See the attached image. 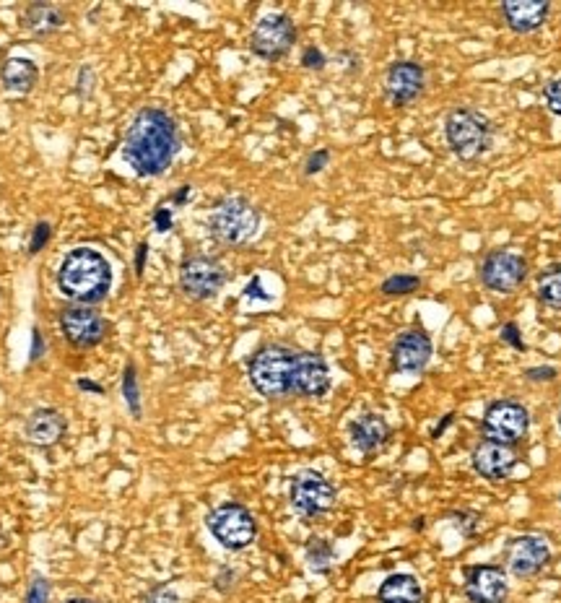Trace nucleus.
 Returning a JSON list of instances; mask_svg holds the SVG:
<instances>
[{
  "label": "nucleus",
  "instance_id": "nucleus-1",
  "mask_svg": "<svg viewBox=\"0 0 561 603\" xmlns=\"http://www.w3.org/2000/svg\"><path fill=\"white\" fill-rule=\"evenodd\" d=\"M180 151V128L175 117L162 107H143L128 133H125L123 156L141 177L164 175Z\"/></svg>",
  "mask_w": 561,
  "mask_h": 603
},
{
  "label": "nucleus",
  "instance_id": "nucleus-2",
  "mask_svg": "<svg viewBox=\"0 0 561 603\" xmlns=\"http://www.w3.org/2000/svg\"><path fill=\"white\" fill-rule=\"evenodd\" d=\"M58 289L76 305H99L112 289V268L94 247H76L58 268Z\"/></svg>",
  "mask_w": 561,
  "mask_h": 603
},
{
  "label": "nucleus",
  "instance_id": "nucleus-3",
  "mask_svg": "<svg viewBox=\"0 0 561 603\" xmlns=\"http://www.w3.org/2000/svg\"><path fill=\"white\" fill-rule=\"evenodd\" d=\"M299 351L289 349L284 344H265L260 346L247 362V375H250L252 388L268 401L291 396V383H294V367H297Z\"/></svg>",
  "mask_w": 561,
  "mask_h": 603
},
{
  "label": "nucleus",
  "instance_id": "nucleus-4",
  "mask_svg": "<svg viewBox=\"0 0 561 603\" xmlns=\"http://www.w3.org/2000/svg\"><path fill=\"white\" fill-rule=\"evenodd\" d=\"M447 146L460 162H478L491 151L494 143V125L481 110L473 107H455L445 117Z\"/></svg>",
  "mask_w": 561,
  "mask_h": 603
},
{
  "label": "nucleus",
  "instance_id": "nucleus-5",
  "mask_svg": "<svg viewBox=\"0 0 561 603\" xmlns=\"http://www.w3.org/2000/svg\"><path fill=\"white\" fill-rule=\"evenodd\" d=\"M208 229L221 245H247L260 229V211L247 201L245 195H229V198L216 203V208L211 211Z\"/></svg>",
  "mask_w": 561,
  "mask_h": 603
},
{
  "label": "nucleus",
  "instance_id": "nucleus-6",
  "mask_svg": "<svg viewBox=\"0 0 561 603\" xmlns=\"http://www.w3.org/2000/svg\"><path fill=\"white\" fill-rule=\"evenodd\" d=\"M206 526L213 539L229 552H242L258 536V523H255L250 510L239 502H224L216 510H211Z\"/></svg>",
  "mask_w": 561,
  "mask_h": 603
},
{
  "label": "nucleus",
  "instance_id": "nucleus-7",
  "mask_svg": "<svg viewBox=\"0 0 561 603\" xmlns=\"http://www.w3.org/2000/svg\"><path fill=\"white\" fill-rule=\"evenodd\" d=\"M481 429H484V440L515 448L528 437L530 414L520 401L502 398V401H494L486 409Z\"/></svg>",
  "mask_w": 561,
  "mask_h": 603
},
{
  "label": "nucleus",
  "instance_id": "nucleus-8",
  "mask_svg": "<svg viewBox=\"0 0 561 603\" xmlns=\"http://www.w3.org/2000/svg\"><path fill=\"white\" fill-rule=\"evenodd\" d=\"M478 276L489 292L512 294L528 279V260L510 247H499L484 255L478 266Z\"/></svg>",
  "mask_w": 561,
  "mask_h": 603
},
{
  "label": "nucleus",
  "instance_id": "nucleus-9",
  "mask_svg": "<svg viewBox=\"0 0 561 603\" xmlns=\"http://www.w3.org/2000/svg\"><path fill=\"white\" fill-rule=\"evenodd\" d=\"M226 271L211 255H187L180 266V292L193 302H208L224 289Z\"/></svg>",
  "mask_w": 561,
  "mask_h": 603
},
{
  "label": "nucleus",
  "instance_id": "nucleus-10",
  "mask_svg": "<svg viewBox=\"0 0 561 603\" xmlns=\"http://www.w3.org/2000/svg\"><path fill=\"white\" fill-rule=\"evenodd\" d=\"M297 42V26L286 13H268L250 34V50L268 63L284 60Z\"/></svg>",
  "mask_w": 561,
  "mask_h": 603
},
{
  "label": "nucleus",
  "instance_id": "nucleus-11",
  "mask_svg": "<svg viewBox=\"0 0 561 603\" xmlns=\"http://www.w3.org/2000/svg\"><path fill=\"white\" fill-rule=\"evenodd\" d=\"M289 502L302 518H320L336 505V487L317 471H299L291 479Z\"/></svg>",
  "mask_w": 561,
  "mask_h": 603
},
{
  "label": "nucleus",
  "instance_id": "nucleus-12",
  "mask_svg": "<svg viewBox=\"0 0 561 603\" xmlns=\"http://www.w3.org/2000/svg\"><path fill=\"white\" fill-rule=\"evenodd\" d=\"M60 331L73 349H94L104 341L110 325L89 305H68L60 312Z\"/></svg>",
  "mask_w": 561,
  "mask_h": 603
},
{
  "label": "nucleus",
  "instance_id": "nucleus-13",
  "mask_svg": "<svg viewBox=\"0 0 561 603\" xmlns=\"http://www.w3.org/2000/svg\"><path fill=\"white\" fill-rule=\"evenodd\" d=\"M504 559H507V567L515 578H536L538 572L551 562V546L543 536H530V533L528 536H515L507 544Z\"/></svg>",
  "mask_w": 561,
  "mask_h": 603
},
{
  "label": "nucleus",
  "instance_id": "nucleus-14",
  "mask_svg": "<svg viewBox=\"0 0 561 603\" xmlns=\"http://www.w3.org/2000/svg\"><path fill=\"white\" fill-rule=\"evenodd\" d=\"M426 89V68L416 60H398L385 73V97L393 107H408Z\"/></svg>",
  "mask_w": 561,
  "mask_h": 603
},
{
  "label": "nucleus",
  "instance_id": "nucleus-15",
  "mask_svg": "<svg viewBox=\"0 0 561 603\" xmlns=\"http://www.w3.org/2000/svg\"><path fill=\"white\" fill-rule=\"evenodd\" d=\"M434 344L424 328L403 331L393 344V370L403 375H419L432 362Z\"/></svg>",
  "mask_w": 561,
  "mask_h": 603
},
{
  "label": "nucleus",
  "instance_id": "nucleus-16",
  "mask_svg": "<svg viewBox=\"0 0 561 603\" xmlns=\"http://www.w3.org/2000/svg\"><path fill=\"white\" fill-rule=\"evenodd\" d=\"M465 596L471 603H504L510 596L507 572L499 565H476L465 570Z\"/></svg>",
  "mask_w": 561,
  "mask_h": 603
},
{
  "label": "nucleus",
  "instance_id": "nucleus-17",
  "mask_svg": "<svg viewBox=\"0 0 561 603\" xmlns=\"http://www.w3.org/2000/svg\"><path fill=\"white\" fill-rule=\"evenodd\" d=\"M328 390L330 367L323 354H317V351H299L297 367H294V383H291V396L323 398Z\"/></svg>",
  "mask_w": 561,
  "mask_h": 603
},
{
  "label": "nucleus",
  "instance_id": "nucleus-18",
  "mask_svg": "<svg viewBox=\"0 0 561 603\" xmlns=\"http://www.w3.org/2000/svg\"><path fill=\"white\" fill-rule=\"evenodd\" d=\"M471 466L481 479L507 481L517 466L515 448L499 445V442L481 440L471 453Z\"/></svg>",
  "mask_w": 561,
  "mask_h": 603
},
{
  "label": "nucleus",
  "instance_id": "nucleus-19",
  "mask_svg": "<svg viewBox=\"0 0 561 603\" xmlns=\"http://www.w3.org/2000/svg\"><path fill=\"white\" fill-rule=\"evenodd\" d=\"M504 24L515 34H533L549 21L551 3L546 0H504L499 6Z\"/></svg>",
  "mask_w": 561,
  "mask_h": 603
},
{
  "label": "nucleus",
  "instance_id": "nucleus-20",
  "mask_svg": "<svg viewBox=\"0 0 561 603\" xmlns=\"http://www.w3.org/2000/svg\"><path fill=\"white\" fill-rule=\"evenodd\" d=\"M349 437L354 442V448L364 455H372L377 450H382L393 437V429L385 422V416L380 414H362L356 416L354 422L349 424Z\"/></svg>",
  "mask_w": 561,
  "mask_h": 603
},
{
  "label": "nucleus",
  "instance_id": "nucleus-21",
  "mask_svg": "<svg viewBox=\"0 0 561 603\" xmlns=\"http://www.w3.org/2000/svg\"><path fill=\"white\" fill-rule=\"evenodd\" d=\"M65 432H68V422L55 409H37L26 419V437L37 448H50V445L63 440Z\"/></svg>",
  "mask_w": 561,
  "mask_h": 603
},
{
  "label": "nucleus",
  "instance_id": "nucleus-22",
  "mask_svg": "<svg viewBox=\"0 0 561 603\" xmlns=\"http://www.w3.org/2000/svg\"><path fill=\"white\" fill-rule=\"evenodd\" d=\"M0 81L11 94H29L39 81V68L29 58H8L0 65Z\"/></svg>",
  "mask_w": 561,
  "mask_h": 603
},
{
  "label": "nucleus",
  "instance_id": "nucleus-23",
  "mask_svg": "<svg viewBox=\"0 0 561 603\" xmlns=\"http://www.w3.org/2000/svg\"><path fill=\"white\" fill-rule=\"evenodd\" d=\"M377 598H380V603H421L424 591H421V583L413 575L398 572V575H390L380 585Z\"/></svg>",
  "mask_w": 561,
  "mask_h": 603
},
{
  "label": "nucleus",
  "instance_id": "nucleus-24",
  "mask_svg": "<svg viewBox=\"0 0 561 603\" xmlns=\"http://www.w3.org/2000/svg\"><path fill=\"white\" fill-rule=\"evenodd\" d=\"M24 24L37 37H47V34H55L65 24V13L58 6H52V3H32L24 13Z\"/></svg>",
  "mask_w": 561,
  "mask_h": 603
},
{
  "label": "nucleus",
  "instance_id": "nucleus-25",
  "mask_svg": "<svg viewBox=\"0 0 561 603\" xmlns=\"http://www.w3.org/2000/svg\"><path fill=\"white\" fill-rule=\"evenodd\" d=\"M538 302L549 310H561V263H551L538 273Z\"/></svg>",
  "mask_w": 561,
  "mask_h": 603
},
{
  "label": "nucleus",
  "instance_id": "nucleus-26",
  "mask_svg": "<svg viewBox=\"0 0 561 603\" xmlns=\"http://www.w3.org/2000/svg\"><path fill=\"white\" fill-rule=\"evenodd\" d=\"M421 289V279L416 273H395L390 279L382 281L380 292L385 297H408V294L419 292Z\"/></svg>",
  "mask_w": 561,
  "mask_h": 603
},
{
  "label": "nucleus",
  "instance_id": "nucleus-27",
  "mask_svg": "<svg viewBox=\"0 0 561 603\" xmlns=\"http://www.w3.org/2000/svg\"><path fill=\"white\" fill-rule=\"evenodd\" d=\"M333 546L328 544L325 539H310L307 544V562H310L312 572H328L330 565H333Z\"/></svg>",
  "mask_w": 561,
  "mask_h": 603
},
{
  "label": "nucleus",
  "instance_id": "nucleus-28",
  "mask_svg": "<svg viewBox=\"0 0 561 603\" xmlns=\"http://www.w3.org/2000/svg\"><path fill=\"white\" fill-rule=\"evenodd\" d=\"M123 393H125V401H128L130 414H133V416H141V393H138L136 367H133V364H128V367H125Z\"/></svg>",
  "mask_w": 561,
  "mask_h": 603
},
{
  "label": "nucleus",
  "instance_id": "nucleus-29",
  "mask_svg": "<svg viewBox=\"0 0 561 603\" xmlns=\"http://www.w3.org/2000/svg\"><path fill=\"white\" fill-rule=\"evenodd\" d=\"M447 518L455 523V528H458L463 536H473V533L478 531V526H481V515L471 513V510H455V513H450Z\"/></svg>",
  "mask_w": 561,
  "mask_h": 603
},
{
  "label": "nucleus",
  "instance_id": "nucleus-30",
  "mask_svg": "<svg viewBox=\"0 0 561 603\" xmlns=\"http://www.w3.org/2000/svg\"><path fill=\"white\" fill-rule=\"evenodd\" d=\"M50 237H52V227H50V224H47V221H39L37 227L32 229V240H29V253H32V255L42 253V250H45V247H47V242H50Z\"/></svg>",
  "mask_w": 561,
  "mask_h": 603
},
{
  "label": "nucleus",
  "instance_id": "nucleus-31",
  "mask_svg": "<svg viewBox=\"0 0 561 603\" xmlns=\"http://www.w3.org/2000/svg\"><path fill=\"white\" fill-rule=\"evenodd\" d=\"M328 162H330V151L328 149L312 151V154L307 156V162H304V175H307V177L320 175V172L328 167Z\"/></svg>",
  "mask_w": 561,
  "mask_h": 603
},
{
  "label": "nucleus",
  "instance_id": "nucleus-32",
  "mask_svg": "<svg viewBox=\"0 0 561 603\" xmlns=\"http://www.w3.org/2000/svg\"><path fill=\"white\" fill-rule=\"evenodd\" d=\"M543 99H546V107H549L551 115L561 117V78H554L546 84L543 89Z\"/></svg>",
  "mask_w": 561,
  "mask_h": 603
},
{
  "label": "nucleus",
  "instance_id": "nucleus-33",
  "mask_svg": "<svg viewBox=\"0 0 561 603\" xmlns=\"http://www.w3.org/2000/svg\"><path fill=\"white\" fill-rule=\"evenodd\" d=\"M325 65H328V58H325L320 47L312 45L302 52V68H307V71H323Z\"/></svg>",
  "mask_w": 561,
  "mask_h": 603
},
{
  "label": "nucleus",
  "instance_id": "nucleus-34",
  "mask_svg": "<svg viewBox=\"0 0 561 603\" xmlns=\"http://www.w3.org/2000/svg\"><path fill=\"white\" fill-rule=\"evenodd\" d=\"M47 598H50V583L45 578H34L26 593V603H47Z\"/></svg>",
  "mask_w": 561,
  "mask_h": 603
},
{
  "label": "nucleus",
  "instance_id": "nucleus-35",
  "mask_svg": "<svg viewBox=\"0 0 561 603\" xmlns=\"http://www.w3.org/2000/svg\"><path fill=\"white\" fill-rule=\"evenodd\" d=\"M499 336H502L504 344H510L512 349H517V351L528 349V346H525V341H523V336H520V328H517V323L502 325V331H499Z\"/></svg>",
  "mask_w": 561,
  "mask_h": 603
},
{
  "label": "nucleus",
  "instance_id": "nucleus-36",
  "mask_svg": "<svg viewBox=\"0 0 561 603\" xmlns=\"http://www.w3.org/2000/svg\"><path fill=\"white\" fill-rule=\"evenodd\" d=\"M556 377H559L556 367H530V370H525L528 383H554Z\"/></svg>",
  "mask_w": 561,
  "mask_h": 603
},
{
  "label": "nucleus",
  "instance_id": "nucleus-37",
  "mask_svg": "<svg viewBox=\"0 0 561 603\" xmlns=\"http://www.w3.org/2000/svg\"><path fill=\"white\" fill-rule=\"evenodd\" d=\"M154 227H156V232H159V234L169 232V229L175 227V216H172V208H167V206L156 208V211H154Z\"/></svg>",
  "mask_w": 561,
  "mask_h": 603
},
{
  "label": "nucleus",
  "instance_id": "nucleus-38",
  "mask_svg": "<svg viewBox=\"0 0 561 603\" xmlns=\"http://www.w3.org/2000/svg\"><path fill=\"white\" fill-rule=\"evenodd\" d=\"M146 603H180V596L169 585H159L146 596Z\"/></svg>",
  "mask_w": 561,
  "mask_h": 603
},
{
  "label": "nucleus",
  "instance_id": "nucleus-39",
  "mask_svg": "<svg viewBox=\"0 0 561 603\" xmlns=\"http://www.w3.org/2000/svg\"><path fill=\"white\" fill-rule=\"evenodd\" d=\"M245 299H263V302H271V294L263 292V281H260V276H255V279L247 284Z\"/></svg>",
  "mask_w": 561,
  "mask_h": 603
},
{
  "label": "nucleus",
  "instance_id": "nucleus-40",
  "mask_svg": "<svg viewBox=\"0 0 561 603\" xmlns=\"http://www.w3.org/2000/svg\"><path fill=\"white\" fill-rule=\"evenodd\" d=\"M146 255H149V242H141L136 253V273L143 276V268H146Z\"/></svg>",
  "mask_w": 561,
  "mask_h": 603
},
{
  "label": "nucleus",
  "instance_id": "nucleus-41",
  "mask_svg": "<svg viewBox=\"0 0 561 603\" xmlns=\"http://www.w3.org/2000/svg\"><path fill=\"white\" fill-rule=\"evenodd\" d=\"M190 195H193V185H182V188L172 195V203H175V206H185V203L190 201Z\"/></svg>",
  "mask_w": 561,
  "mask_h": 603
},
{
  "label": "nucleus",
  "instance_id": "nucleus-42",
  "mask_svg": "<svg viewBox=\"0 0 561 603\" xmlns=\"http://www.w3.org/2000/svg\"><path fill=\"white\" fill-rule=\"evenodd\" d=\"M34 336H32V362L34 359H39L42 357V351H45V341H42V333L37 331V328H34Z\"/></svg>",
  "mask_w": 561,
  "mask_h": 603
},
{
  "label": "nucleus",
  "instance_id": "nucleus-43",
  "mask_svg": "<svg viewBox=\"0 0 561 603\" xmlns=\"http://www.w3.org/2000/svg\"><path fill=\"white\" fill-rule=\"evenodd\" d=\"M452 422H455V414H447L445 419H442V422H439L437 427H434V432H432V437H434V440H439V437L445 435V432H447V427H450Z\"/></svg>",
  "mask_w": 561,
  "mask_h": 603
},
{
  "label": "nucleus",
  "instance_id": "nucleus-44",
  "mask_svg": "<svg viewBox=\"0 0 561 603\" xmlns=\"http://www.w3.org/2000/svg\"><path fill=\"white\" fill-rule=\"evenodd\" d=\"M78 388L81 390H89V393H97V396H102L104 388L99 383H91V380H78Z\"/></svg>",
  "mask_w": 561,
  "mask_h": 603
},
{
  "label": "nucleus",
  "instance_id": "nucleus-45",
  "mask_svg": "<svg viewBox=\"0 0 561 603\" xmlns=\"http://www.w3.org/2000/svg\"><path fill=\"white\" fill-rule=\"evenodd\" d=\"M91 68H81V94H89L91 89Z\"/></svg>",
  "mask_w": 561,
  "mask_h": 603
},
{
  "label": "nucleus",
  "instance_id": "nucleus-46",
  "mask_svg": "<svg viewBox=\"0 0 561 603\" xmlns=\"http://www.w3.org/2000/svg\"><path fill=\"white\" fill-rule=\"evenodd\" d=\"M68 603H94V601H89V598H73V601Z\"/></svg>",
  "mask_w": 561,
  "mask_h": 603
},
{
  "label": "nucleus",
  "instance_id": "nucleus-47",
  "mask_svg": "<svg viewBox=\"0 0 561 603\" xmlns=\"http://www.w3.org/2000/svg\"><path fill=\"white\" fill-rule=\"evenodd\" d=\"M559 432H561V411H559Z\"/></svg>",
  "mask_w": 561,
  "mask_h": 603
},
{
  "label": "nucleus",
  "instance_id": "nucleus-48",
  "mask_svg": "<svg viewBox=\"0 0 561 603\" xmlns=\"http://www.w3.org/2000/svg\"><path fill=\"white\" fill-rule=\"evenodd\" d=\"M559 500H561V497H559Z\"/></svg>",
  "mask_w": 561,
  "mask_h": 603
}]
</instances>
